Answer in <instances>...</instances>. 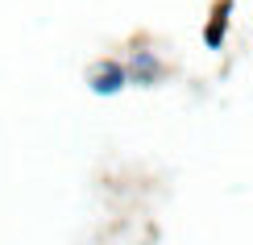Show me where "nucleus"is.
<instances>
[{
	"label": "nucleus",
	"mask_w": 253,
	"mask_h": 245,
	"mask_svg": "<svg viewBox=\"0 0 253 245\" xmlns=\"http://www.w3.org/2000/svg\"><path fill=\"white\" fill-rule=\"evenodd\" d=\"M133 71H137V79H154L158 75V62H150V54H137L133 58Z\"/></svg>",
	"instance_id": "nucleus-2"
},
{
	"label": "nucleus",
	"mask_w": 253,
	"mask_h": 245,
	"mask_svg": "<svg viewBox=\"0 0 253 245\" xmlns=\"http://www.w3.org/2000/svg\"><path fill=\"white\" fill-rule=\"evenodd\" d=\"M125 67H117V62H104V67H96V75H91V88H96L100 96H112L125 88Z\"/></svg>",
	"instance_id": "nucleus-1"
}]
</instances>
